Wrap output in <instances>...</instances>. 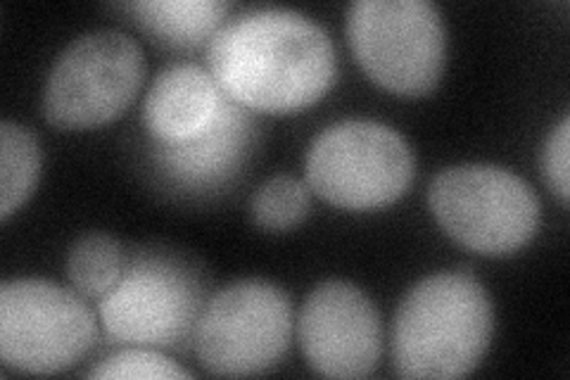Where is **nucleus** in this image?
Returning <instances> with one entry per match:
<instances>
[{
    "label": "nucleus",
    "mask_w": 570,
    "mask_h": 380,
    "mask_svg": "<svg viewBox=\"0 0 570 380\" xmlns=\"http://www.w3.org/2000/svg\"><path fill=\"white\" fill-rule=\"evenodd\" d=\"M212 77L247 110L293 113L316 103L335 79V48L324 27L291 8H249L207 46Z\"/></svg>",
    "instance_id": "f257e3e1"
},
{
    "label": "nucleus",
    "mask_w": 570,
    "mask_h": 380,
    "mask_svg": "<svg viewBox=\"0 0 570 380\" xmlns=\"http://www.w3.org/2000/svg\"><path fill=\"white\" fill-rule=\"evenodd\" d=\"M293 304L272 281H236L205 302L195 321V354L214 376H255L288 352Z\"/></svg>",
    "instance_id": "423d86ee"
},
{
    "label": "nucleus",
    "mask_w": 570,
    "mask_h": 380,
    "mask_svg": "<svg viewBox=\"0 0 570 380\" xmlns=\"http://www.w3.org/2000/svg\"><path fill=\"white\" fill-rule=\"evenodd\" d=\"M224 90L212 71L176 62L159 71L142 103V124L155 143H176L200 134L219 113Z\"/></svg>",
    "instance_id": "f8f14e48"
},
{
    "label": "nucleus",
    "mask_w": 570,
    "mask_h": 380,
    "mask_svg": "<svg viewBox=\"0 0 570 380\" xmlns=\"http://www.w3.org/2000/svg\"><path fill=\"white\" fill-rule=\"evenodd\" d=\"M88 378H190V371L153 350H124L102 359Z\"/></svg>",
    "instance_id": "f3484780"
},
{
    "label": "nucleus",
    "mask_w": 570,
    "mask_h": 380,
    "mask_svg": "<svg viewBox=\"0 0 570 380\" xmlns=\"http://www.w3.org/2000/svg\"><path fill=\"white\" fill-rule=\"evenodd\" d=\"M205 288L195 271L174 255L142 252L102 298L105 331L129 345H174L203 312Z\"/></svg>",
    "instance_id": "1a4fd4ad"
},
{
    "label": "nucleus",
    "mask_w": 570,
    "mask_h": 380,
    "mask_svg": "<svg viewBox=\"0 0 570 380\" xmlns=\"http://www.w3.org/2000/svg\"><path fill=\"white\" fill-rule=\"evenodd\" d=\"M570 150V117H563L554 131L549 134L542 150V172L547 184L551 186L563 203H568L570 172H568V153Z\"/></svg>",
    "instance_id": "a211bd4d"
},
{
    "label": "nucleus",
    "mask_w": 570,
    "mask_h": 380,
    "mask_svg": "<svg viewBox=\"0 0 570 380\" xmlns=\"http://www.w3.org/2000/svg\"><path fill=\"white\" fill-rule=\"evenodd\" d=\"M494 329L490 295L469 271H442L404 295L392 361L404 378H461L483 361Z\"/></svg>",
    "instance_id": "f03ea898"
},
{
    "label": "nucleus",
    "mask_w": 570,
    "mask_h": 380,
    "mask_svg": "<svg viewBox=\"0 0 570 380\" xmlns=\"http://www.w3.org/2000/svg\"><path fill=\"white\" fill-rule=\"evenodd\" d=\"M119 8L129 10L142 29L174 46L212 39L228 12L224 0H136Z\"/></svg>",
    "instance_id": "ddd939ff"
},
{
    "label": "nucleus",
    "mask_w": 570,
    "mask_h": 380,
    "mask_svg": "<svg viewBox=\"0 0 570 380\" xmlns=\"http://www.w3.org/2000/svg\"><path fill=\"white\" fill-rule=\"evenodd\" d=\"M440 226L480 255H511L540 226V197L525 178L497 165L442 169L428 191Z\"/></svg>",
    "instance_id": "20e7f679"
},
{
    "label": "nucleus",
    "mask_w": 570,
    "mask_h": 380,
    "mask_svg": "<svg viewBox=\"0 0 570 380\" xmlns=\"http://www.w3.org/2000/svg\"><path fill=\"white\" fill-rule=\"evenodd\" d=\"M307 212V186L288 174L264 181L253 197V216L266 231H291L305 220Z\"/></svg>",
    "instance_id": "dca6fc26"
},
{
    "label": "nucleus",
    "mask_w": 570,
    "mask_h": 380,
    "mask_svg": "<svg viewBox=\"0 0 570 380\" xmlns=\"http://www.w3.org/2000/svg\"><path fill=\"white\" fill-rule=\"evenodd\" d=\"M299 342L309 367L328 378H364L381 359L376 304L347 281H326L299 312Z\"/></svg>",
    "instance_id": "9d476101"
},
{
    "label": "nucleus",
    "mask_w": 570,
    "mask_h": 380,
    "mask_svg": "<svg viewBox=\"0 0 570 380\" xmlns=\"http://www.w3.org/2000/svg\"><path fill=\"white\" fill-rule=\"evenodd\" d=\"M307 181L331 205L376 210L400 201L414 181V153L387 124L345 119L321 131L307 153Z\"/></svg>",
    "instance_id": "39448f33"
},
{
    "label": "nucleus",
    "mask_w": 570,
    "mask_h": 380,
    "mask_svg": "<svg viewBox=\"0 0 570 380\" xmlns=\"http://www.w3.org/2000/svg\"><path fill=\"white\" fill-rule=\"evenodd\" d=\"M71 285L86 298H105L124 274L121 245L107 233H86L67 257Z\"/></svg>",
    "instance_id": "2eb2a0df"
},
{
    "label": "nucleus",
    "mask_w": 570,
    "mask_h": 380,
    "mask_svg": "<svg viewBox=\"0 0 570 380\" xmlns=\"http://www.w3.org/2000/svg\"><path fill=\"white\" fill-rule=\"evenodd\" d=\"M146 75V58L129 33L88 31L52 65L43 88V115L60 129H91L117 119Z\"/></svg>",
    "instance_id": "0eeeda50"
},
{
    "label": "nucleus",
    "mask_w": 570,
    "mask_h": 380,
    "mask_svg": "<svg viewBox=\"0 0 570 380\" xmlns=\"http://www.w3.org/2000/svg\"><path fill=\"white\" fill-rule=\"evenodd\" d=\"M255 121L245 107L224 94L219 113L200 134L176 143H157V169L181 191H212L234 176L253 146Z\"/></svg>",
    "instance_id": "9b49d317"
},
{
    "label": "nucleus",
    "mask_w": 570,
    "mask_h": 380,
    "mask_svg": "<svg viewBox=\"0 0 570 380\" xmlns=\"http://www.w3.org/2000/svg\"><path fill=\"white\" fill-rule=\"evenodd\" d=\"M347 39L356 62L392 94L425 96L442 79L448 33L428 0H356L347 12Z\"/></svg>",
    "instance_id": "7ed1b4c3"
},
{
    "label": "nucleus",
    "mask_w": 570,
    "mask_h": 380,
    "mask_svg": "<svg viewBox=\"0 0 570 380\" xmlns=\"http://www.w3.org/2000/svg\"><path fill=\"white\" fill-rule=\"evenodd\" d=\"M43 153L27 126L6 119L0 124V220L20 210L41 176Z\"/></svg>",
    "instance_id": "4468645a"
},
{
    "label": "nucleus",
    "mask_w": 570,
    "mask_h": 380,
    "mask_svg": "<svg viewBox=\"0 0 570 380\" xmlns=\"http://www.w3.org/2000/svg\"><path fill=\"white\" fill-rule=\"evenodd\" d=\"M91 310L67 288L46 279H12L0 285V357L24 373H58L94 348Z\"/></svg>",
    "instance_id": "6e6552de"
}]
</instances>
